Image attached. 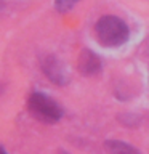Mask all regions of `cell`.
I'll use <instances>...</instances> for the list:
<instances>
[{"label": "cell", "mask_w": 149, "mask_h": 154, "mask_svg": "<svg viewBox=\"0 0 149 154\" xmlns=\"http://www.w3.org/2000/svg\"><path fill=\"white\" fill-rule=\"evenodd\" d=\"M95 34L103 47H120L128 40L130 31L123 19L112 14L101 16L95 24Z\"/></svg>", "instance_id": "cell-1"}, {"label": "cell", "mask_w": 149, "mask_h": 154, "mask_svg": "<svg viewBox=\"0 0 149 154\" xmlns=\"http://www.w3.org/2000/svg\"><path fill=\"white\" fill-rule=\"evenodd\" d=\"M27 109L34 119L43 124H56L62 117V108L45 93L34 91L27 100Z\"/></svg>", "instance_id": "cell-2"}, {"label": "cell", "mask_w": 149, "mask_h": 154, "mask_svg": "<svg viewBox=\"0 0 149 154\" xmlns=\"http://www.w3.org/2000/svg\"><path fill=\"white\" fill-rule=\"evenodd\" d=\"M42 71L48 77V80H51L56 85H66L69 82L64 66L55 55H47L42 60Z\"/></svg>", "instance_id": "cell-3"}, {"label": "cell", "mask_w": 149, "mask_h": 154, "mask_svg": "<svg viewBox=\"0 0 149 154\" xmlns=\"http://www.w3.org/2000/svg\"><path fill=\"white\" fill-rule=\"evenodd\" d=\"M77 67L84 75H98L101 71H103V63H101V58L93 53L88 48L80 51L79 60H77Z\"/></svg>", "instance_id": "cell-4"}, {"label": "cell", "mask_w": 149, "mask_h": 154, "mask_svg": "<svg viewBox=\"0 0 149 154\" xmlns=\"http://www.w3.org/2000/svg\"><path fill=\"white\" fill-rule=\"evenodd\" d=\"M104 146L109 151V154H141L135 146L125 141H120V140H108Z\"/></svg>", "instance_id": "cell-5"}, {"label": "cell", "mask_w": 149, "mask_h": 154, "mask_svg": "<svg viewBox=\"0 0 149 154\" xmlns=\"http://www.w3.org/2000/svg\"><path fill=\"white\" fill-rule=\"evenodd\" d=\"M82 0H55V8L59 13H67Z\"/></svg>", "instance_id": "cell-6"}, {"label": "cell", "mask_w": 149, "mask_h": 154, "mask_svg": "<svg viewBox=\"0 0 149 154\" xmlns=\"http://www.w3.org/2000/svg\"><path fill=\"white\" fill-rule=\"evenodd\" d=\"M0 154H8L7 151H5V148H3V146H0Z\"/></svg>", "instance_id": "cell-7"}, {"label": "cell", "mask_w": 149, "mask_h": 154, "mask_svg": "<svg viewBox=\"0 0 149 154\" xmlns=\"http://www.w3.org/2000/svg\"><path fill=\"white\" fill-rule=\"evenodd\" d=\"M58 154H69V152H66V151H62V149H61V151L58 152Z\"/></svg>", "instance_id": "cell-8"}, {"label": "cell", "mask_w": 149, "mask_h": 154, "mask_svg": "<svg viewBox=\"0 0 149 154\" xmlns=\"http://www.w3.org/2000/svg\"><path fill=\"white\" fill-rule=\"evenodd\" d=\"M2 88H3V87H2V84H0V93H2Z\"/></svg>", "instance_id": "cell-9"}]
</instances>
